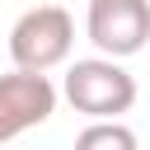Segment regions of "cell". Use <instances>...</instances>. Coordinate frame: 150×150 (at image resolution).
Instances as JSON below:
<instances>
[{
  "mask_svg": "<svg viewBox=\"0 0 150 150\" xmlns=\"http://www.w3.org/2000/svg\"><path fill=\"white\" fill-rule=\"evenodd\" d=\"M61 94L75 112H84L89 122H108V117H122L131 112L136 103V80L122 61L112 56H84V61H70L66 80H61Z\"/></svg>",
  "mask_w": 150,
  "mask_h": 150,
  "instance_id": "6da1fadb",
  "label": "cell"
},
{
  "mask_svg": "<svg viewBox=\"0 0 150 150\" xmlns=\"http://www.w3.org/2000/svg\"><path fill=\"white\" fill-rule=\"evenodd\" d=\"M70 47H75V19L61 9V5H33L14 19L9 28V56H14V70H33V75H47L56 70L61 61H70Z\"/></svg>",
  "mask_w": 150,
  "mask_h": 150,
  "instance_id": "7a4b0ae2",
  "label": "cell"
},
{
  "mask_svg": "<svg viewBox=\"0 0 150 150\" xmlns=\"http://www.w3.org/2000/svg\"><path fill=\"white\" fill-rule=\"evenodd\" d=\"M84 33L98 47V56H136L150 42V0H89Z\"/></svg>",
  "mask_w": 150,
  "mask_h": 150,
  "instance_id": "3957f363",
  "label": "cell"
},
{
  "mask_svg": "<svg viewBox=\"0 0 150 150\" xmlns=\"http://www.w3.org/2000/svg\"><path fill=\"white\" fill-rule=\"evenodd\" d=\"M52 112H56V84L47 75H33V70L0 75V145L42 127Z\"/></svg>",
  "mask_w": 150,
  "mask_h": 150,
  "instance_id": "277c9868",
  "label": "cell"
},
{
  "mask_svg": "<svg viewBox=\"0 0 150 150\" xmlns=\"http://www.w3.org/2000/svg\"><path fill=\"white\" fill-rule=\"evenodd\" d=\"M75 150H141V145H136V131L127 122L108 117V122H89L75 136Z\"/></svg>",
  "mask_w": 150,
  "mask_h": 150,
  "instance_id": "5b68a950",
  "label": "cell"
}]
</instances>
